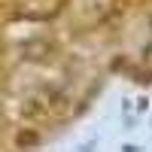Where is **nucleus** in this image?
<instances>
[{
    "mask_svg": "<svg viewBox=\"0 0 152 152\" xmlns=\"http://www.w3.org/2000/svg\"><path fill=\"white\" fill-rule=\"evenodd\" d=\"M21 52H24V58H31V61H43L49 52H52V46H49V40H28L21 46Z\"/></svg>",
    "mask_w": 152,
    "mask_h": 152,
    "instance_id": "nucleus-1",
    "label": "nucleus"
},
{
    "mask_svg": "<svg viewBox=\"0 0 152 152\" xmlns=\"http://www.w3.org/2000/svg\"><path fill=\"white\" fill-rule=\"evenodd\" d=\"M46 110H49V104H46L43 97H28V100L21 104V116H24V119H43Z\"/></svg>",
    "mask_w": 152,
    "mask_h": 152,
    "instance_id": "nucleus-2",
    "label": "nucleus"
},
{
    "mask_svg": "<svg viewBox=\"0 0 152 152\" xmlns=\"http://www.w3.org/2000/svg\"><path fill=\"white\" fill-rule=\"evenodd\" d=\"M15 143L21 146V149H31V146H37V143H40V134H37V131H18V137H15Z\"/></svg>",
    "mask_w": 152,
    "mask_h": 152,
    "instance_id": "nucleus-3",
    "label": "nucleus"
},
{
    "mask_svg": "<svg viewBox=\"0 0 152 152\" xmlns=\"http://www.w3.org/2000/svg\"><path fill=\"white\" fill-rule=\"evenodd\" d=\"M52 110H55V113H67V110H70V100H67L64 94H58L55 104H52Z\"/></svg>",
    "mask_w": 152,
    "mask_h": 152,
    "instance_id": "nucleus-4",
    "label": "nucleus"
}]
</instances>
